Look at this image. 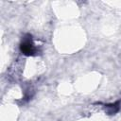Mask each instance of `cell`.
Returning <instances> with one entry per match:
<instances>
[{"label":"cell","instance_id":"6da1fadb","mask_svg":"<svg viewBox=\"0 0 121 121\" xmlns=\"http://www.w3.org/2000/svg\"><path fill=\"white\" fill-rule=\"evenodd\" d=\"M20 50L26 56H33V55H35V53L37 52V49L34 46L31 35L27 34V35L25 36V38L23 39V41H22V43L20 44Z\"/></svg>","mask_w":121,"mask_h":121},{"label":"cell","instance_id":"7a4b0ae2","mask_svg":"<svg viewBox=\"0 0 121 121\" xmlns=\"http://www.w3.org/2000/svg\"><path fill=\"white\" fill-rule=\"evenodd\" d=\"M121 107V101L118 100L114 103H111V104H106L105 105V112L108 114H115Z\"/></svg>","mask_w":121,"mask_h":121}]
</instances>
